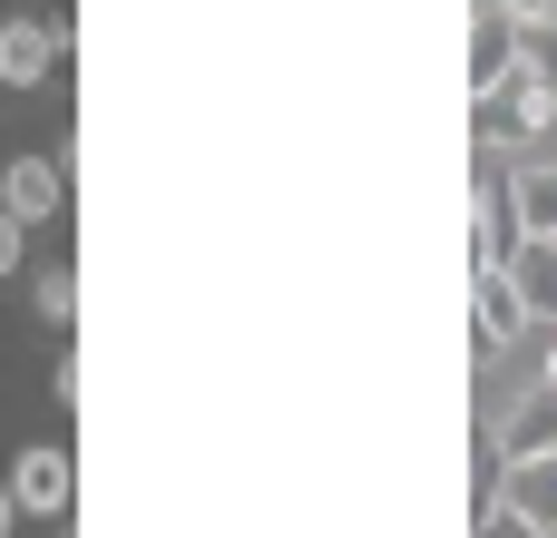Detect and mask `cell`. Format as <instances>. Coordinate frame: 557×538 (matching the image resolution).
Returning a JSON list of instances; mask_svg holds the SVG:
<instances>
[{
  "instance_id": "cell-17",
  "label": "cell",
  "mask_w": 557,
  "mask_h": 538,
  "mask_svg": "<svg viewBox=\"0 0 557 538\" xmlns=\"http://www.w3.org/2000/svg\"><path fill=\"white\" fill-rule=\"evenodd\" d=\"M539 382H557V343H548V372H539Z\"/></svg>"
},
{
  "instance_id": "cell-2",
  "label": "cell",
  "mask_w": 557,
  "mask_h": 538,
  "mask_svg": "<svg viewBox=\"0 0 557 538\" xmlns=\"http://www.w3.org/2000/svg\"><path fill=\"white\" fill-rule=\"evenodd\" d=\"M69 39H78L69 20H10L0 29V78L10 88H49V69L69 59Z\"/></svg>"
},
{
  "instance_id": "cell-1",
  "label": "cell",
  "mask_w": 557,
  "mask_h": 538,
  "mask_svg": "<svg viewBox=\"0 0 557 538\" xmlns=\"http://www.w3.org/2000/svg\"><path fill=\"white\" fill-rule=\"evenodd\" d=\"M10 500H20V519H69V500H78V461H69L59 441L10 451Z\"/></svg>"
},
{
  "instance_id": "cell-5",
  "label": "cell",
  "mask_w": 557,
  "mask_h": 538,
  "mask_svg": "<svg viewBox=\"0 0 557 538\" xmlns=\"http://www.w3.org/2000/svg\"><path fill=\"white\" fill-rule=\"evenodd\" d=\"M509 78H519V29L480 0V20H470V98H499Z\"/></svg>"
},
{
  "instance_id": "cell-14",
  "label": "cell",
  "mask_w": 557,
  "mask_h": 538,
  "mask_svg": "<svg viewBox=\"0 0 557 538\" xmlns=\"http://www.w3.org/2000/svg\"><path fill=\"white\" fill-rule=\"evenodd\" d=\"M20 255H29V225H20V216L0 206V274H20Z\"/></svg>"
},
{
  "instance_id": "cell-6",
  "label": "cell",
  "mask_w": 557,
  "mask_h": 538,
  "mask_svg": "<svg viewBox=\"0 0 557 538\" xmlns=\"http://www.w3.org/2000/svg\"><path fill=\"white\" fill-rule=\"evenodd\" d=\"M499 451H509V470L557 451V382H529V392H519V412L499 421Z\"/></svg>"
},
{
  "instance_id": "cell-9",
  "label": "cell",
  "mask_w": 557,
  "mask_h": 538,
  "mask_svg": "<svg viewBox=\"0 0 557 538\" xmlns=\"http://www.w3.org/2000/svg\"><path fill=\"white\" fill-rule=\"evenodd\" d=\"M509 510H519L529 529H548V538H557V451H548V461H519V470H509Z\"/></svg>"
},
{
  "instance_id": "cell-4",
  "label": "cell",
  "mask_w": 557,
  "mask_h": 538,
  "mask_svg": "<svg viewBox=\"0 0 557 538\" xmlns=\"http://www.w3.org/2000/svg\"><path fill=\"white\" fill-rule=\"evenodd\" d=\"M0 206H10L20 225L59 216V206H69V167H59V157H10V167H0Z\"/></svg>"
},
{
  "instance_id": "cell-7",
  "label": "cell",
  "mask_w": 557,
  "mask_h": 538,
  "mask_svg": "<svg viewBox=\"0 0 557 538\" xmlns=\"http://www.w3.org/2000/svg\"><path fill=\"white\" fill-rule=\"evenodd\" d=\"M470 108H480V118H470V127H480V147H499V137H539V127L557 118V98L519 88V78H509L499 98H470Z\"/></svg>"
},
{
  "instance_id": "cell-12",
  "label": "cell",
  "mask_w": 557,
  "mask_h": 538,
  "mask_svg": "<svg viewBox=\"0 0 557 538\" xmlns=\"http://www.w3.org/2000/svg\"><path fill=\"white\" fill-rule=\"evenodd\" d=\"M490 10H499V20H509L519 39H539V29L557 20V0H490Z\"/></svg>"
},
{
  "instance_id": "cell-13",
  "label": "cell",
  "mask_w": 557,
  "mask_h": 538,
  "mask_svg": "<svg viewBox=\"0 0 557 538\" xmlns=\"http://www.w3.org/2000/svg\"><path fill=\"white\" fill-rule=\"evenodd\" d=\"M480 538H548V529H529V519H519V510L499 500V510H480Z\"/></svg>"
},
{
  "instance_id": "cell-8",
  "label": "cell",
  "mask_w": 557,
  "mask_h": 538,
  "mask_svg": "<svg viewBox=\"0 0 557 538\" xmlns=\"http://www.w3.org/2000/svg\"><path fill=\"white\" fill-rule=\"evenodd\" d=\"M519 323H529V314H519V294H509V284H499V265H490V274L470 284V343H480V353H509V333H519Z\"/></svg>"
},
{
  "instance_id": "cell-18",
  "label": "cell",
  "mask_w": 557,
  "mask_h": 538,
  "mask_svg": "<svg viewBox=\"0 0 557 538\" xmlns=\"http://www.w3.org/2000/svg\"><path fill=\"white\" fill-rule=\"evenodd\" d=\"M0 88H10V78H0Z\"/></svg>"
},
{
  "instance_id": "cell-11",
  "label": "cell",
  "mask_w": 557,
  "mask_h": 538,
  "mask_svg": "<svg viewBox=\"0 0 557 538\" xmlns=\"http://www.w3.org/2000/svg\"><path fill=\"white\" fill-rule=\"evenodd\" d=\"M29 304H39L49 333H69V323H78V265H49V274L29 284Z\"/></svg>"
},
{
  "instance_id": "cell-15",
  "label": "cell",
  "mask_w": 557,
  "mask_h": 538,
  "mask_svg": "<svg viewBox=\"0 0 557 538\" xmlns=\"http://www.w3.org/2000/svg\"><path fill=\"white\" fill-rule=\"evenodd\" d=\"M49 392H59V402H88V363H78V353H69V363H59V372H49Z\"/></svg>"
},
{
  "instance_id": "cell-10",
  "label": "cell",
  "mask_w": 557,
  "mask_h": 538,
  "mask_svg": "<svg viewBox=\"0 0 557 538\" xmlns=\"http://www.w3.org/2000/svg\"><path fill=\"white\" fill-rule=\"evenodd\" d=\"M509 225H519V235H557V167H519V186H509Z\"/></svg>"
},
{
  "instance_id": "cell-3",
  "label": "cell",
  "mask_w": 557,
  "mask_h": 538,
  "mask_svg": "<svg viewBox=\"0 0 557 538\" xmlns=\"http://www.w3.org/2000/svg\"><path fill=\"white\" fill-rule=\"evenodd\" d=\"M499 284L519 294V314H529V323H557V235H509Z\"/></svg>"
},
{
  "instance_id": "cell-16",
  "label": "cell",
  "mask_w": 557,
  "mask_h": 538,
  "mask_svg": "<svg viewBox=\"0 0 557 538\" xmlns=\"http://www.w3.org/2000/svg\"><path fill=\"white\" fill-rule=\"evenodd\" d=\"M20 529V500H10V480H0V538Z\"/></svg>"
}]
</instances>
